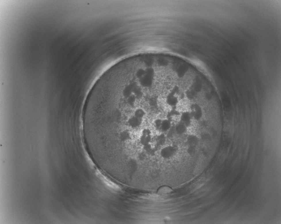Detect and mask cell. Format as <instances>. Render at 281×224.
Here are the masks:
<instances>
[{"label":"cell","mask_w":281,"mask_h":224,"mask_svg":"<svg viewBox=\"0 0 281 224\" xmlns=\"http://www.w3.org/2000/svg\"><path fill=\"white\" fill-rule=\"evenodd\" d=\"M175 151V148L171 146H168L161 150L160 154L164 158H169L173 156Z\"/></svg>","instance_id":"1"},{"label":"cell","mask_w":281,"mask_h":224,"mask_svg":"<svg viewBox=\"0 0 281 224\" xmlns=\"http://www.w3.org/2000/svg\"><path fill=\"white\" fill-rule=\"evenodd\" d=\"M190 118L191 116L190 114L187 112H184L181 117V120L186 126H188L190 124Z\"/></svg>","instance_id":"2"},{"label":"cell","mask_w":281,"mask_h":224,"mask_svg":"<svg viewBox=\"0 0 281 224\" xmlns=\"http://www.w3.org/2000/svg\"><path fill=\"white\" fill-rule=\"evenodd\" d=\"M171 127V121L167 119L163 120L161 125V131L163 132H167L168 130H170Z\"/></svg>","instance_id":"3"},{"label":"cell","mask_w":281,"mask_h":224,"mask_svg":"<svg viewBox=\"0 0 281 224\" xmlns=\"http://www.w3.org/2000/svg\"><path fill=\"white\" fill-rule=\"evenodd\" d=\"M186 125L182 124H179L177 125L175 128V131L178 134H182L185 132L186 130Z\"/></svg>","instance_id":"4"},{"label":"cell","mask_w":281,"mask_h":224,"mask_svg":"<svg viewBox=\"0 0 281 224\" xmlns=\"http://www.w3.org/2000/svg\"><path fill=\"white\" fill-rule=\"evenodd\" d=\"M188 142L191 146H194L196 145L198 142V139L194 136H190L188 138Z\"/></svg>","instance_id":"5"}]
</instances>
